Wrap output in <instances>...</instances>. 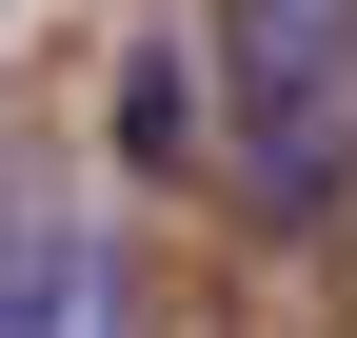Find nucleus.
I'll return each instance as SVG.
<instances>
[{
    "mask_svg": "<svg viewBox=\"0 0 357 338\" xmlns=\"http://www.w3.org/2000/svg\"><path fill=\"white\" fill-rule=\"evenodd\" d=\"M199 140L238 159L258 219H337V179H357V0H218Z\"/></svg>",
    "mask_w": 357,
    "mask_h": 338,
    "instance_id": "nucleus-1",
    "label": "nucleus"
},
{
    "mask_svg": "<svg viewBox=\"0 0 357 338\" xmlns=\"http://www.w3.org/2000/svg\"><path fill=\"white\" fill-rule=\"evenodd\" d=\"M40 338H139V279H119V239H40Z\"/></svg>",
    "mask_w": 357,
    "mask_h": 338,
    "instance_id": "nucleus-2",
    "label": "nucleus"
},
{
    "mask_svg": "<svg viewBox=\"0 0 357 338\" xmlns=\"http://www.w3.org/2000/svg\"><path fill=\"white\" fill-rule=\"evenodd\" d=\"M119 140H139V159H199V60H178V40L119 80Z\"/></svg>",
    "mask_w": 357,
    "mask_h": 338,
    "instance_id": "nucleus-3",
    "label": "nucleus"
},
{
    "mask_svg": "<svg viewBox=\"0 0 357 338\" xmlns=\"http://www.w3.org/2000/svg\"><path fill=\"white\" fill-rule=\"evenodd\" d=\"M0 338H40V239H20V199H0Z\"/></svg>",
    "mask_w": 357,
    "mask_h": 338,
    "instance_id": "nucleus-4",
    "label": "nucleus"
}]
</instances>
